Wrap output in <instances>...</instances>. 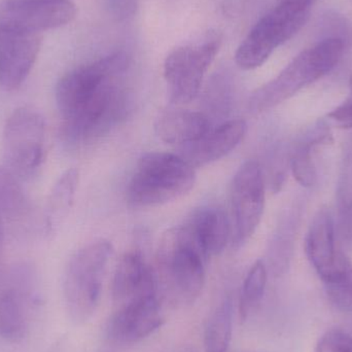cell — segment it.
I'll list each match as a JSON object with an SVG mask.
<instances>
[{"instance_id":"1","label":"cell","mask_w":352,"mask_h":352,"mask_svg":"<svg viewBox=\"0 0 352 352\" xmlns=\"http://www.w3.org/2000/svg\"><path fill=\"white\" fill-rule=\"evenodd\" d=\"M344 52V43L329 37L298 54L276 78L256 89L248 100L252 113H260L289 100L298 92L334 69Z\"/></svg>"},{"instance_id":"2","label":"cell","mask_w":352,"mask_h":352,"mask_svg":"<svg viewBox=\"0 0 352 352\" xmlns=\"http://www.w3.org/2000/svg\"><path fill=\"white\" fill-rule=\"evenodd\" d=\"M157 258L171 301L182 305L195 303L204 287L206 258L186 226L173 228L163 235Z\"/></svg>"},{"instance_id":"3","label":"cell","mask_w":352,"mask_h":352,"mask_svg":"<svg viewBox=\"0 0 352 352\" xmlns=\"http://www.w3.org/2000/svg\"><path fill=\"white\" fill-rule=\"evenodd\" d=\"M196 173L179 155L150 153L138 161L127 188L134 207L166 204L188 194L195 186Z\"/></svg>"},{"instance_id":"4","label":"cell","mask_w":352,"mask_h":352,"mask_svg":"<svg viewBox=\"0 0 352 352\" xmlns=\"http://www.w3.org/2000/svg\"><path fill=\"white\" fill-rule=\"evenodd\" d=\"M113 252L111 242L97 240L80 248L68 262L63 279L64 302L70 320L76 326L87 324L96 312Z\"/></svg>"},{"instance_id":"5","label":"cell","mask_w":352,"mask_h":352,"mask_svg":"<svg viewBox=\"0 0 352 352\" xmlns=\"http://www.w3.org/2000/svg\"><path fill=\"white\" fill-rule=\"evenodd\" d=\"M314 6L312 0H277L240 43L235 54L237 65L245 70L262 66L305 26Z\"/></svg>"},{"instance_id":"6","label":"cell","mask_w":352,"mask_h":352,"mask_svg":"<svg viewBox=\"0 0 352 352\" xmlns=\"http://www.w3.org/2000/svg\"><path fill=\"white\" fill-rule=\"evenodd\" d=\"M129 58L116 53L66 74L56 87V103L64 122L80 117L95 100L105 85L128 69Z\"/></svg>"},{"instance_id":"7","label":"cell","mask_w":352,"mask_h":352,"mask_svg":"<svg viewBox=\"0 0 352 352\" xmlns=\"http://www.w3.org/2000/svg\"><path fill=\"white\" fill-rule=\"evenodd\" d=\"M45 121L31 107L16 109L6 121L2 138L4 166L20 179L36 173L45 157Z\"/></svg>"},{"instance_id":"8","label":"cell","mask_w":352,"mask_h":352,"mask_svg":"<svg viewBox=\"0 0 352 352\" xmlns=\"http://www.w3.org/2000/svg\"><path fill=\"white\" fill-rule=\"evenodd\" d=\"M219 47L221 39L213 35L202 43L177 47L167 56L164 78L173 104H188L198 96L205 74Z\"/></svg>"},{"instance_id":"9","label":"cell","mask_w":352,"mask_h":352,"mask_svg":"<svg viewBox=\"0 0 352 352\" xmlns=\"http://www.w3.org/2000/svg\"><path fill=\"white\" fill-rule=\"evenodd\" d=\"M236 240L241 244L260 225L265 208V182L256 161H246L234 176L231 190Z\"/></svg>"},{"instance_id":"10","label":"cell","mask_w":352,"mask_h":352,"mask_svg":"<svg viewBox=\"0 0 352 352\" xmlns=\"http://www.w3.org/2000/svg\"><path fill=\"white\" fill-rule=\"evenodd\" d=\"M76 8L69 0H6L0 3V26L39 33L72 22Z\"/></svg>"},{"instance_id":"11","label":"cell","mask_w":352,"mask_h":352,"mask_svg":"<svg viewBox=\"0 0 352 352\" xmlns=\"http://www.w3.org/2000/svg\"><path fill=\"white\" fill-rule=\"evenodd\" d=\"M164 322L158 292L119 306L109 318L107 335L113 342L133 344L152 335Z\"/></svg>"},{"instance_id":"12","label":"cell","mask_w":352,"mask_h":352,"mask_svg":"<svg viewBox=\"0 0 352 352\" xmlns=\"http://www.w3.org/2000/svg\"><path fill=\"white\" fill-rule=\"evenodd\" d=\"M39 33L0 26V86L19 88L30 74L41 51Z\"/></svg>"},{"instance_id":"13","label":"cell","mask_w":352,"mask_h":352,"mask_svg":"<svg viewBox=\"0 0 352 352\" xmlns=\"http://www.w3.org/2000/svg\"><path fill=\"white\" fill-rule=\"evenodd\" d=\"M248 125L243 120H232L211 128L192 144L182 146L179 156L194 168L215 162L232 152L245 136Z\"/></svg>"},{"instance_id":"14","label":"cell","mask_w":352,"mask_h":352,"mask_svg":"<svg viewBox=\"0 0 352 352\" xmlns=\"http://www.w3.org/2000/svg\"><path fill=\"white\" fill-rule=\"evenodd\" d=\"M158 292V281L150 265L140 252L122 256L113 275L111 295L118 306L146 294Z\"/></svg>"},{"instance_id":"15","label":"cell","mask_w":352,"mask_h":352,"mask_svg":"<svg viewBox=\"0 0 352 352\" xmlns=\"http://www.w3.org/2000/svg\"><path fill=\"white\" fill-rule=\"evenodd\" d=\"M211 128L210 119L206 115L188 109H165L155 122L158 138L177 148L196 142Z\"/></svg>"},{"instance_id":"16","label":"cell","mask_w":352,"mask_h":352,"mask_svg":"<svg viewBox=\"0 0 352 352\" xmlns=\"http://www.w3.org/2000/svg\"><path fill=\"white\" fill-rule=\"evenodd\" d=\"M305 252L318 276L324 279L334 267L338 254L335 248L334 217L328 207H322L314 215L306 235Z\"/></svg>"},{"instance_id":"17","label":"cell","mask_w":352,"mask_h":352,"mask_svg":"<svg viewBox=\"0 0 352 352\" xmlns=\"http://www.w3.org/2000/svg\"><path fill=\"white\" fill-rule=\"evenodd\" d=\"M333 140L332 129L326 119L318 120L299 138L292 153L291 166L294 177L301 186L311 188L316 184V148L331 146Z\"/></svg>"},{"instance_id":"18","label":"cell","mask_w":352,"mask_h":352,"mask_svg":"<svg viewBox=\"0 0 352 352\" xmlns=\"http://www.w3.org/2000/svg\"><path fill=\"white\" fill-rule=\"evenodd\" d=\"M205 258L221 254L230 238V223L221 209L206 207L194 211L184 223Z\"/></svg>"},{"instance_id":"19","label":"cell","mask_w":352,"mask_h":352,"mask_svg":"<svg viewBox=\"0 0 352 352\" xmlns=\"http://www.w3.org/2000/svg\"><path fill=\"white\" fill-rule=\"evenodd\" d=\"M80 182V173L70 168L58 178L50 192L45 211V232L53 236L59 231L74 206L76 190Z\"/></svg>"},{"instance_id":"20","label":"cell","mask_w":352,"mask_h":352,"mask_svg":"<svg viewBox=\"0 0 352 352\" xmlns=\"http://www.w3.org/2000/svg\"><path fill=\"white\" fill-rule=\"evenodd\" d=\"M25 305L26 301L12 287L0 291V337L6 342L20 343L27 336Z\"/></svg>"},{"instance_id":"21","label":"cell","mask_w":352,"mask_h":352,"mask_svg":"<svg viewBox=\"0 0 352 352\" xmlns=\"http://www.w3.org/2000/svg\"><path fill=\"white\" fill-rule=\"evenodd\" d=\"M327 295L340 311L352 312V263L349 256L338 252L331 272L322 279Z\"/></svg>"},{"instance_id":"22","label":"cell","mask_w":352,"mask_h":352,"mask_svg":"<svg viewBox=\"0 0 352 352\" xmlns=\"http://www.w3.org/2000/svg\"><path fill=\"white\" fill-rule=\"evenodd\" d=\"M233 301L226 297L209 318L204 333L205 352H227L233 332Z\"/></svg>"},{"instance_id":"23","label":"cell","mask_w":352,"mask_h":352,"mask_svg":"<svg viewBox=\"0 0 352 352\" xmlns=\"http://www.w3.org/2000/svg\"><path fill=\"white\" fill-rule=\"evenodd\" d=\"M28 209V201L19 178L6 166H0V213L3 219L23 217Z\"/></svg>"},{"instance_id":"24","label":"cell","mask_w":352,"mask_h":352,"mask_svg":"<svg viewBox=\"0 0 352 352\" xmlns=\"http://www.w3.org/2000/svg\"><path fill=\"white\" fill-rule=\"evenodd\" d=\"M267 285V268L263 261H256L248 271L239 299V314L246 320L260 305Z\"/></svg>"},{"instance_id":"25","label":"cell","mask_w":352,"mask_h":352,"mask_svg":"<svg viewBox=\"0 0 352 352\" xmlns=\"http://www.w3.org/2000/svg\"><path fill=\"white\" fill-rule=\"evenodd\" d=\"M336 203L341 214L352 212V134L343 148L337 180Z\"/></svg>"},{"instance_id":"26","label":"cell","mask_w":352,"mask_h":352,"mask_svg":"<svg viewBox=\"0 0 352 352\" xmlns=\"http://www.w3.org/2000/svg\"><path fill=\"white\" fill-rule=\"evenodd\" d=\"M316 352H352V336L340 329L327 331L318 340Z\"/></svg>"},{"instance_id":"27","label":"cell","mask_w":352,"mask_h":352,"mask_svg":"<svg viewBox=\"0 0 352 352\" xmlns=\"http://www.w3.org/2000/svg\"><path fill=\"white\" fill-rule=\"evenodd\" d=\"M327 121L331 126L340 129H352V74L349 80V93L345 100L327 115Z\"/></svg>"},{"instance_id":"28","label":"cell","mask_w":352,"mask_h":352,"mask_svg":"<svg viewBox=\"0 0 352 352\" xmlns=\"http://www.w3.org/2000/svg\"><path fill=\"white\" fill-rule=\"evenodd\" d=\"M103 3L113 18L122 21L135 14L138 0H103Z\"/></svg>"},{"instance_id":"29","label":"cell","mask_w":352,"mask_h":352,"mask_svg":"<svg viewBox=\"0 0 352 352\" xmlns=\"http://www.w3.org/2000/svg\"><path fill=\"white\" fill-rule=\"evenodd\" d=\"M47 352H70L69 340L67 336L56 339Z\"/></svg>"},{"instance_id":"30","label":"cell","mask_w":352,"mask_h":352,"mask_svg":"<svg viewBox=\"0 0 352 352\" xmlns=\"http://www.w3.org/2000/svg\"><path fill=\"white\" fill-rule=\"evenodd\" d=\"M3 217L0 213V261H1L2 256V248H3V240H4V223Z\"/></svg>"}]
</instances>
